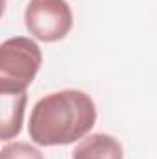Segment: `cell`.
I'll return each mask as SVG.
<instances>
[{
    "label": "cell",
    "mask_w": 157,
    "mask_h": 159,
    "mask_svg": "<svg viewBox=\"0 0 157 159\" xmlns=\"http://www.w3.org/2000/svg\"><path fill=\"white\" fill-rule=\"evenodd\" d=\"M96 124L92 98L78 89L50 93L35 102L28 133L39 146H65L81 141Z\"/></svg>",
    "instance_id": "cell-1"
},
{
    "label": "cell",
    "mask_w": 157,
    "mask_h": 159,
    "mask_svg": "<svg viewBox=\"0 0 157 159\" xmlns=\"http://www.w3.org/2000/svg\"><path fill=\"white\" fill-rule=\"evenodd\" d=\"M41 65L43 52L34 39H6L0 44V94L26 93Z\"/></svg>",
    "instance_id": "cell-2"
},
{
    "label": "cell",
    "mask_w": 157,
    "mask_h": 159,
    "mask_svg": "<svg viewBox=\"0 0 157 159\" xmlns=\"http://www.w3.org/2000/svg\"><path fill=\"white\" fill-rule=\"evenodd\" d=\"M24 26L39 41H61L72 30V9L67 0H30L24 9Z\"/></svg>",
    "instance_id": "cell-3"
},
{
    "label": "cell",
    "mask_w": 157,
    "mask_h": 159,
    "mask_svg": "<svg viewBox=\"0 0 157 159\" xmlns=\"http://www.w3.org/2000/svg\"><path fill=\"white\" fill-rule=\"evenodd\" d=\"M72 159H124V148L109 133H92L79 141Z\"/></svg>",
    "instance_id": "cell-4"
},
{
    "label": "cell",
    "mask_w": 157,
    "mask_h": 159,
    "mask_svg": "<svg viewBox=\"0 0 157 159\" xmlns=\"http://www.w3.org/2000/svg\"><path fill=\"white\" fill-rule=\"evenodd\" d=\"M2 109H0V139L9 141L17 137L22 129L24 109L28 102V94H0Z\"/></svg>",
    "instance_id": "cell-5"
},
{
    "label": "cell",
    "mask_w": 157,
    "mask_h": 159,
    "mask_svg": "<svg viewBox=\"0 0 157 159\" xmlns=\"http://www.w3.org/2000/svg\"><path fill=\"white\" fill-rule=\"evenodd\" d=\"M0 159H44V156L35 146L22 143V141H15L2 148Z\"/></svg>",
    "instance_id": "cell-6"
}]
</instances>
